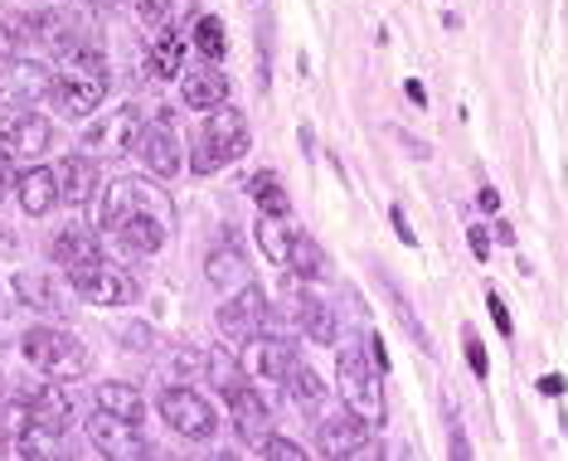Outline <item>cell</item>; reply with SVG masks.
Masks as SVG:
<instances>
[{
  "instance_id": "obj_1",
  "label": "cell",
  "mask_w": 568,
  "mask_h": 461,
  "mask_svg": "<svg viewBox=\"0 0 568 461\" xmlns=\"http://www.w3.org/2000/svg\"><path fill=\"white\" fill-rule=\"evenodd\" d=\"M20 355H24V365H34L44 379H59V383H73L93 369L88 345L63 326H30L20 336Z\"/></svg>"
},
{
  "instance_id": "obj_2",
  "label": "cell",
  "mask_w": 568,
  "mask_h": 461,
  "mask_svg": "<svg viewBox=\"0 0 568 461\" xmlns=\"http://www.w3.org/2000/svg\"><path fill=\"white\" fill-rule=\"evenodd\" d=\"M248 117H243L239 107H214L210 112V122L200 126V136H195V146H190V171L195 175H219L224 165H234L239 156H248Z\"/></svg>"
},
{
  "instance_id": "obj_3",
  "label": "cell",
  "mask_w": 568,
  "mask_h": 461,
  "mask_svg": "<svg viewBox=\"0 0 568 461\" xmlns=\"http://www.w3.org/2000/svg\"><path fill=\"white\" fill-rule=\"evenodd\" d=\"M132 214H161L171 219V204H165V189L156 181H136V175H118L102 195H93V228H118Z\"/></svg>"
},
{
  "instance_id": "obj_4",
  "label": "cell",
  "mask_w": 568,
  "mask_h": 461,
  "mask_svg": "<svg viewBox=\"0 0 568 461\" xmlns=\"http://www.w3.org/2000/svg\"><path fill=\"white\" fill-rule=\"evenodd\" d=\"M69 287L73 297L93 301V306H132L136 301V277L126 273V267L108 263V258H93V263H79L69 267Z\"/></svg>"
},
{
  "instance_id": "obj_5",
  "label": "cell",
  "mask_w": 568,
  "mask_h": 461,
  "mask_svg": "<svg viewBox=\"0 0 568 461\" xmlns=\"http://www.w3.org/2000/svg\"><path fill=\"white\" fill-rule=\"evenodd\" d=\"M379 375H384V369L374 365L365 350H341V360H335V383H341L345 403H351L355 413H365L369 422H384V389H379Z\"/></svg>"
},
{
  "instance_id": "obj_6",
  "label": "cell",
  "mask_w": 568,
  "mask_h": 461,
  "mask_svg": "<svg viewBox=\"0 0 568 461\" xmlns=\"http://www.w3.org/2000/svg\"><path fill=\"white\" fill-rule=\"evenodd\" d=\"M136 156H141V171L151 175V181H171L180 175V165H185V136H180V122L175 112H156V122H146V132L136 141Z\"/></svg>"
},
{
  "instance_id": "obj_7",
  "label": "cell",
  "mask_w": 568,
  "mask_h": 461,
  "mask_svg": "<svg viewBox=\"0 0 568 461\" xmlns=\"http://www.w3.org/2000/svg\"><path fill=\"white\" fill-rule=\"evenodd\" d=\"M156 408H161L165 428L180 432V438H190V442H210V438H214V428H219L214 403L204 399V393L185 389V383H175V389H165Z\"/></svg>"
},
{
  "instance_id": "obj_8",
  "label": "cell",
  "mask_w": 568,
  "mask_h": 461,
  "mask_svg": "<svg viewBox=\"0 0 568 461\" xmlns=\"http://www.w3.org/2000/svg\"><path fill=\"white\" fill-rule=\"evenodd\" d=\"M316 452L321 457H369V418L355 413L351 403L345 408H326L316 418Z\"/></svg>"
},
{
  "instance_id": "obj_9",
  "label": "cell",
  "mask_w": 568,
  "mask_h": 461,
  "mask_svg": "<svg viewBox=\"0 0 568 461\" xmlns=\"http://www.w3.org/2000/svg\"><path fill=\"white\" fill-rule=\"evenodd\" d=\"M108 93H112V79H102V73L63 69V73H54V88H49V107H54L59 117H93Z\"/></svg>"
},
{
  "instance_id": "obj_10",
  "label": "cell",
  "mask_w": 568,
  "mask_h": 461,
  "mask_svg": "<svg viewBox=\"0 0 568 461\" xmlns=\"http://www.w3.org/2000/svg\"><path fill=\"white\" fill-rule=\"evenodd\" d=\"M141 132H146V126H141V112L126 102V107L108 112L102 122L83 126V151L88 156H126V151H136Z\"/></svg>"
},
{
  "instance_id": "obj_11",
  "label": "cell",
  "mask_w": 568,
  "mask_h": 461,
  "mask_svg": "<svg viewBox=\"0 0 568 461\" xmlns=\"http://www.w3.org/2000/svg\"><path fill=\"white\" fill-rule=\"evenodd\" d=\"M0 141L16 151V161H34L54 146V122L40 117L30 102H16V107L0 117Z\"/></svg>"
},
{
  "instance_id": "obj_12",
  "label": "cell",
  "mask_w": 568,
  "mask_h": 461,
  "mask_svg": "<svg viewBox=\"0 0 568 461\" xmlns=\"http://www.w3.org/2000/svg\"><path fill=\"white\" fill-rule=\"evenodd\" d=\"M267 316H273V306H267V291L253 287V281H243V287L219 306V330H224L229 340H253L257 330L267 326Z\"/></svg>"
},
{
  "instance_id": "obj_13",
  "label": "cell",
  "mask_w": 568,
  "mask_h": 461,
  "mask_svg": "<svg viewBox=\"0 0 568 461\" xmlns=\"http://www.w3.org/2000/svg\"><path fill=\"white\" fill-rule=\"evenodd\" d=\"M141 422H126V418H118V413H98L88 418V442L98 447L102 457H112V461H136V457H146L151 447H146V438H141Z\"/></svg>"
},
{
  "instance_id": "obj_14",
  "label": "cell",
  "mask_w": 568,
  "mask_h": 461,
  "mask_svg": "<svg viewBox=\"0 0 568 461\" xmlns=\"http://www.w3.org/2000/svg\"><path fill=\"white\" fill-rule=\"evenodd\" d=\"M239 360H243V375L257 379V383H287L296 355H292V345L282 336H263V330H257L253 340H243Z\"/></svg>"
},
{
  "instance_id": "obj_15",
  "label": "cell",
  "mask_w": 568,
  "mask_h": 461,
  "mask_svg": "<svg viewBox=\"0 0 568 461\" xmlns=\"http://www.w3.org/2000/svg\"><path fill=\"white\" fill-rule=\"evenodd\" d=\"M20 24H24V40L44 44L49 54H59V59H69L73 49L83 44L79 24H73V16H63V10H30Z\"/></svg>"
},
{
  "instance_id": "obj_16",
  "label": "cell",
  "mask_w": 568,
  "mask_h": 461,
  "mask_svg": "<svg viewBox=\"0 0 568 461\" xmlns=\"http://www.w3.org/2000/svg\"><path fill=\"white\" fill-rule=\"evenodd\" d=\"M224 403H229V413H234V428H239L243 442L263 447L267 438H273V413H267V403L257 399L248 383H234V389H224Z\"/></svg>"
},
{
  "instance_id": "obj_17",
  "label": "cell",
  "mask_w": 568,
  "mask_h": 461,
  "mask_svg": "<svg viewBox=\"0 0 568 461\" xmlns=\"http://www.w3.org/2000/svg\"><path fill=\"white\" fill-rule=\"evenodd\" d=\"M165 224L161 214H132V219H122L112 234H118L122 253H132V258H156V253L165 248Z\"/></svg>"
},
{
  "instance_id": "obj_18",
  "label": "cell",
  "mask_w": 568,
  "mask_h": 461,
  "mask_svg": "<svg viewBox=\"0 0 568 461\" xmlns=\"http://www.w3.org/2000/svg\"><path fill=\"white\" fill-rule=\"evenodd\" d=\"M292 311H296V326H302L316 345H341V316H335V306L321 301L316 291H296Z\"/></svg>"
},
{
  "instance_id": "obj_19",
  "label": "cell",
  "mask_w": 568,
  "mask_h": 461,
  "mask_svg": "<svg viewBox=\"0 0 568 461\" xmlns=\"http://www.w3.org/2000/svg\"><path fill=\"white\" fill-rule=\"evenodd\" d=\"M16 199H20V209L30 214V219H40V214H49L59 204V175L49 171V165H30V171H20Z\"/></svg>"
},
{
  "instance_id": "obj_20",
  "label": "cell",
  "mask_w": 568,
  "mask_h": 461,
  "mask_svg": "<svg viewBox=\"0 0 568 461\" xmlns=\"http://www.w3.org/2000/svg\"><path fill=\"white\" fill-rule=\"evenodd\" d=\"M30 408H34V428L49 432H69L73 428V393H63V383L54 379L49 389H30Z\"/></svg>"
},
{
  "instance_id": "obj_21",
  "label": "cell",
  "mask_w": 568,
  "mask_h": 461,
  "mask_svg": "<svg viewBox=\"0 0 568 461\" xmlns=\"http://www.w3.org/2000/svg\"><path fill=\"white\" fill-rule=\"evenodd\" d=\"M248 277H253L248 258H243L234 243H219V248H210V258H204V281H210L214 291H239Z\"/></svg>"
},
{
  "instance_id": "obj_22",
  "label": "cell",
  "mask_w": 568,
  "mask_h": 461,
  "mask_svg": "<svg viewBox=\"0 0 568 461\" xmlns=\"http://www.w3.org/2000/svg\"><path fill=\"white\" fill-rule=\"evenodd\" d=\"M49 88H54V73H49V63H40V59H16V63H6V93L16 98V102L49 98Z\"/></svg>"
},
{
  "instance_id": "obj_23",
  "label": "cell",
  "mask_w": 568,
  "mask_h": 461,
  "mask_svg": "<svg viewBox=\"0 0 568 461\" xmlns=\"http://www.w3.org/2000/svg\"><path fill=\"white\" fill-rule=\"evenodd\" d=\"M180 98H185V107H195V112H214L229 102V79L219 69H195L180 79Z\"/></svg>"
},
{
  "instance_id": "obj_24",
  "label": "cell",
  "mask_w": 568,
  "mask_h": 461,
  "mask_svg": "<svg viewBox=\"0 0 568 461\" xmlns=\"http://www.w3.org/2000/svg\"><path fill=\"white\" fill-rule=\"evenodd\" d=\"M287 393H292V403L302 408L306 418H321V413L331 408V389H326V379H321L312 365H292V375H287Z\"/></svg>"
},
{
  "instance_id": "obj_25",
  "label": "cell",
  "mask_w": 568,
  "mask_h": 461,
  "mask_svg": "<svg viewBox=\"0 0 568 461\" xmlns=\"http://www.w3.org/2000/svg\"><path fill=\"white\" fill-rule=\"evenodd\" d=\"M54 175H59V199L63 204H88L98 195V171H93L88 156H63V165Z\"/></svg>"
},
{
  "instance_id": "obj_26",
  "label": "cell",
  "mask_w": 568,
  "mask_h": 461,
  "mask_svg": "<svg viewBox=\"0 0 568 461\" xmlns=\"http://www.w3.org/2000/svg\"><path fill=\"white\" fill-rule=\"evenodd\" d=\"M16 297L24 306H34V311H44V316H63V281L59 277H40V273H20L16 281Z\"/></svg>"
},
{
  "instance_id": "obj_27",
  "label": "cell",
  "mask_w": 568,
  "mask_h": 461,
  "mask_svg": "<svg viewBox=\"0 0 568 461\" xmlns=\"http://www.w3.org/2000/svg\"><path fill=\"white\" fill-rule=\"evenodd\" d=\"M180 69H185V40H180V30H161L146 54V73L156 83H171L180 79Z\"/></svg>"
},
{
  "instance_id": "obj_28",
  "label": "cell",
  "mask_w": 568,
  "mask_h": 461,
  "mask_svg": "<svg viewBox=\"0 0 568 461\" xmlns=\"http://www.w3.org/2000/svg\"><path fill=\"white\" fill-rule=\"evenodd\" d=\"M93 399H98L102 413H118V418H126V422H141V418H146V403H141V389H136V383L102 379Z\"/></svg>"
},
{
  "instance_id": "obj_29",
  "label": "cell",
  "mask_w": 568,
  "mask_h": 461,
  "mask_svg": "<svg viewBox=\"0 0 568 461\" xmlns=\"http://www.w3.org/2000/svg\"><path fill=\"white\" fill-rule=\"evenodd\" d=\"M49 258L63 267H79V263L102 258V248H98V238H88V228H59V234L49 238Z\"/></svg>"
},
{
  "instance_id": "obj_30",
  "label": "cell",
  "mask_w": 568,
  "mask_h": 461,
  "mask_svg": "<svg viewBox=\"0 0 568 461\" xmlns=\"http://www.w3.org/2000/svg\"><path fill=\"white\" fill-rule=\"evenodd\" d=\"M292 238H296V234H287V228H282L277 214H257V248H263L267 263L287 267V263H292Z\"/></svg>"
},
{
  "instance_id": "obj_31",
  "label": "cell",
  "mask_w": 568,
  "mask_h": 461,
  "mask_svg": "<svg viewBox=\"0 0 568 461\" xmlns=\"http://www.w3.org/2000/svg\"><path fill=\"white\" fill-rule=\"evenodd\" d=\"M292 273L302 277V281H321V277H331V263H326V253H321V243L316 238H306V234H296L292 238Z\"/></svg>"
},
{
  "instance_id": "obj_32",
  "label": "cell",
  "mask_w": 568,
  "mask_h": 461,
  "mask_svg": "<svg viewBox=\"0 0 568 461\" xmlns=\"http://www.w3.org/2000/svg\"><path fill=\"white\" fill-rule=\"evenodd\" d=\"M248 189H253V199H257V214H277V219H287L292 199H287V189H282V181H277L273 171L253 175V181H248Z\"/></svg>"
},
{
  "instance_id": "obj_33",
  "label": "cell",
  "mask_w": 568,
  "mask_h": 461,
  "mask_svg": "<svg viewBox=\"0 0 568 461\" xmlns=\"http://www.w3.org/2000/svg\"><path fill=\"white\" fill-rule=\"evenodd\" d=\"M384 291H389V301H394V311H398V326H404V330H408V340H413V345H418V350H423V355H437V345H433V336H428V326H423V321H418V311H413V306L404 301V291H398V287H394V281H389V277H384Z\"/></svg>"
},
{
  "instance_id": "obj_34",
  "label": "cell",
  "mask_w": 568,
  "mask_h": 461,
  "mask_svg": "<svg viewBox=\"0 0 568 461\" xmlns=\"http://www.w3.org/2000/svg\"><path fill=\"white\" fill-rule=\"evenodd\" d=\"M20 457H40V461H54V457H69V447H63V432H49V428H30L24 438L16 442Z\"/></svg>"
},
{
  "instance_id": "obj_35",
  "label": "cell",
  "mask_w": 568,
  "mask_h": 461,
  "mask_svg": "<svg viewBox=\"0 0 568 461\" xmlns=\"http://www.w3.org/2000/svg\"><path fill=\"white\" fill-rule=\"evenodd\" d=\"M190 44H195L204 59H224V49H229L224 20H219V16H200V20H195V40H190Z\"/></svg>"
},
{
  "instance_id": "obj_36",
  "label": "cell",
  "mask_w": 568,
  "mask_h": 461,
  "mask_svg": "<svg viewBox=\"0 0 568 461\" xmlns=\"http://www.w3.org/2000/svg\"><path fill=\"white\" fill-rule=\"evenodd\" d=\"M273 83V16L257 10V88Z\"/></svg>"
},
{
  "instance_id": "obj_37",
  "label": "cell",
  "mask_w": 568,
  "mask_h": 461,
  "mask_svg": "<svg viewBox=\"0 0 568 461\" xmlns=\"http://www.w3.org/2000/svg\"><path fill=\"white\" fill-rule=\"evenodd\" d=\"M204 369H210V360H200V350H190V345H180V350L165 360V375L180 379V383H190V379H200Z\"/></svg>"
},
{
  "instance_id": "obj_38",
  "label": "cell",
  "mask_w": 568,
  "mask_h": 461,
  "mask_svg": "<svg viewBox=\"0 0 568 461\" xmlns=\"http://www.w3.org/2000/svg\"><path fill=\"white\" fill-rule=\"evenodd\" d=\"M210 379L224 383V389H234V383H243V360H234L229 350H214L210 355Z\"/></svg>"
},
{
  "instance_id": "obj_39",
  "label": "cell",
  "mask_w": 568,
  "mask_h": 461,
  "mask_svg": "<svg viewBox=\"0 0 568 461\" xmlns=\"http://www.w3.org/2000/svg\"><path fill=\"white\" fill-rule=\"evenodd\" d=\"M257 457H267V461H302V442H292V438H282V432H273L263 447H257Z\"/></svg>"
},
{
  "instance_id": "obj_40",
  "label": "cell",
  "mask_w": 568,
  "mask_h": 461,
  "mask_svg": "<svg viewBox=\"0 0 568 461\" xmlns=\"http://www.w3.org/2000/svg\"><path fill=\"white\" fill-rule=\"evenodd\" d=\"M462 345H467V369H471L476 379H486V375H490V360H486V345H481V336H476V330L467 326V330H462Z\"/></svg>"
},
{
  "instance_id": "obj_41",
  "label": "cell",
  "mask_w": 568,
  "mask_h": 461,
  "mask_svg": "<svg viewBox=\"0 0 568 461\" xmlns=\"http://www.w3.org/2000/svg\"><path fill=\"white\" fill-rule=\"evenodd\" d=\"M24 40V24L20 20H6L0 16V63H16V49Z\"/></svg>"
},
{
  "instance_id": "obj_42",
  "label": "cell",
  "mask_w": 568,
  "mask_h": 461,
  "mask_svg": "<svg viewBox=\"0 0 568 461\" xmlns=\"http://www.w3.org/2000/svg\"><path fill=\"white\" fill-rule=\"evenodd\" d=\"M175 0H132V16L141 24H165V16H171Z\"/></svg>"
},
{
  "instance_id": "obj_43",
  "label": "cell",
  "mask_w": 568,
  "mask_h": 461,
  "mask_svg": "<svg viewBox=\"0 0 568 461\" xmlns=\"http://www.w3.org/2000/svg\"><path fill=\"white\" fill-rule=\"evenodd\" d=\"M122 345H126V350H151V345H156V330H151V326H122Z\"/></svg>"
},
{
  "instance_id": "obj_44",
  "label": "cell",
  "mask_w": 568,
  "mask_h": 461,
  "mask_svg": "<svg viewBox=\"0 0 568 461\" xmlns=\"http://www.w3.org/2000/svg\"><path fill=\"white\" fill-rule=\"evenodd\" d=\"M486 306H490V321H496V330H500V336H515V321H510L506 301H500L496 291H490V297H486Z\"/></svg>"
},
{
  "instance_id": "obj_45",
  "label": "cell",
  "mask_w": 568,
  "mask_h": 461,
  "mask_svg": "<svg viewBox=\"0 0 568 461\" xmlns=\"http://www.w3.org/2000/svg\"><path fill=\"white\" fill-rule=\"evenodd\" d=\"M447 452L457 457V461H471V442H467V432H462V422L452 418V438H447Z\"/></svg>"
},
{
  "instance_id": "obj_46",
  "label": "cell",
  "mask_w": 568,
  "mask_h": 461,
  "mask_svg": "<svg viewBox=\"0 0 568 461\" xmlns=\"http://www.w3.org/2000/svg\"><path fill=\"white\" fill-rule=\"evenodd\" d=\"M467 248H471V258H476V263H486V258H490V234H486V228H471V234H467Z\"/></svg>"
},
{
  "instance_id": "obj_47",
  "label": "cell",
  "mask_w": 568,
  "mask_h": 461,
  "mask_svg": "<svg viewBox=\"0 0 568 461\" xmlns=\"http://www.w3.org/2000/svg\"><path fill=\"white\" fill-rule=\"evenodd\" d=\"M389 219H394V228H398V238H404L408 248H413V243H418V238H413V224H408V214H404V209H398V204H394V209H389Z\"/></svg>"
},
{
  "instance_id": "obj_48",
  "label": "cell",
  "mask_w": 568,
  "mask_h": 461,
  "mask_svg": "<svg viewBox=\"0 0 568 461\" xmlns=\"http://www.w3.org/2000/svg\"><path fill=\"white\" fill-rule=\"evenodd\" d=\"M365 355H369V360L379 365V369H389V355H384V340H379V336H365Z\"/></svg>"
},
{
  "instance_id": "obj_49",
  "label": "cell",
  "mask_w": 568,
  "mask_h": 461,
  "mask_svg": "<svg viewBox=\"0 0 568 461\" xmlns=\"http://www.w3.org/2000/svg\"><path fill=\"white\" fill-rule=\"evenodd\" d=\"M476 204H481L486 214H496V209H500V189H496V185H481V195H476Z\"/></svg>"
},
{
  "instance_id": "obj_50",
  "label": "cell",
  "mask_w": 568,
  "mask_h": 461,
  "mask_svg": "<svg viewBox=\"0 0 568 461\" xmlns=\"http://www.w3.org/2000/svg\"><path fill=\"white\" fill-rule=\"evenodd\" d=\"M404 93H408L413 107H428V88H423L418 79H408V83H404Z\"/></svg>"
},
{
  "instance_id": "obj_51",
  "label": "cell",
  "mask_w": 568,
  "mask_h": 461,
  "mask_svg": "<svg viewBox=\"0 0 568 461\" xmlns=\"http://www.w3.org/2000/svg\"><path fill=\"white\" fill-rule=\"evenodd\" d=\"M564 389H568V383H564V375H545V379H539V393H549V399H559Z\"/></svg>"
},
{
  "instance_id": "obj_52",
  "label": "cell",
  "mask_w": 568,
  "mask_h": 461,
  "mask_svg": "<svg viewBox=\"0 0 568 461\" xmlns=\"http://www.w3.org/2000/svg\"><path fill=\"white\" fill-rule=\"evenodd\" d=\"M398 141H404V146H408V151H413V156H418V161H428V141H418V136H408V132L398 136Z\"/></svg>"
},
{
  "instance_id": "obj_53",
  "label": "cell",
  "mask_w": 568,
  "mask_h": 461,
  "mask_svg": "<svg viewBox=\"0 0 568 461\" xmlns=\"http://www.w3.org/2000/svg\"><path fill=\"white\" fill-rule=\"evenodd\" d=\"M93 16H102V10H118V6H132V0H83Z\"/></svg>"
},
{
  "instance_id": "obj_54",
  "label": "cell",
  "mask_w": 568,
  "mask_h": 461,
  "mask_svg": "<svg viewBox=\"0 0 568 461\" xmlns=\"http://www.w3.org/2000/svg\"><path fill=\"white\" fill-rule=\"evenodd\" d=\"M496 243H506V248H515V228H510V224H496Z\"/></svg>"
},
{
  "instance_id": "obj_55",
  "label": "cell",
  "mask_w": 568,
  "mask_h": 461,
  "mask_svg": "<svg viewBox=\"0 0 568 461\" xmlns=\"http://www.w3.org/2000/svg\"><path fill=\"white\" fill-rule=\"evenodd\" d=\"M243 6H248L253 16H257V10H267V0H243Z\"/></svg>"
},
{
  "instance_id": "obj_56",
  "label": "cell",
  "mask_w": 568,
  "mask_h": 461,
  "mask_svg": "<svg viewBox=\"0 0 568 461\" xmlns=\"http://www.w3.org/2000/svg\"><path fill=\"white\" fill-rule=\"evenodd\" d=\"M0 403H6V375H0Z\"/></svg>"
},
{
  "instance_id": "obj_57",
  "label": "cell",
  "mask_w": 568,
  "mask_h": 461,
  "mask_svg": "<svg viewBox=\"0 0 568 461\" xmlns=\"http://www.w3.org/2000/svg\"><path fill=\"white\" fill-rule=\"evenodd\" d=\"M0 199H6V175H0Z\"/></svg>"
}]
</instances>
